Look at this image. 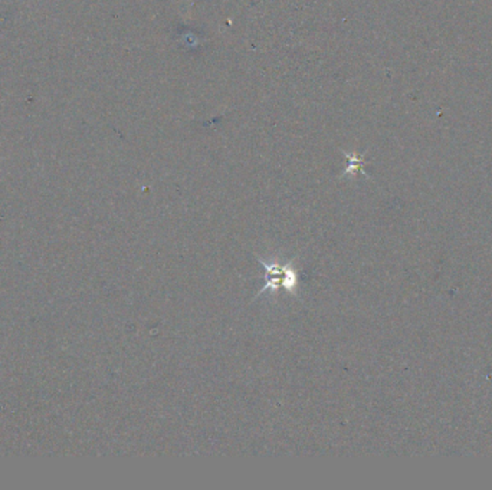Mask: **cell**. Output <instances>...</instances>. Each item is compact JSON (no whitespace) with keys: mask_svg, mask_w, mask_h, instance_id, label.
Listing matches in <instances>:
<instances>
[{"mask_svg":"<svg viewBox=\"0 0 492 490\" xmlns=\"http://www.w3.org/2000/svg\"><path fill=\"white\" fill-rule=\"evenodd\" d=\"M256 260L265 269V276H264L265 285L256 293L253 299L260 298L267 292H270L271 295H277V292L279 289L289 293L291 297H295V298L300 297L301 279H300V269L297 266V262H295V259H291L288 262H281L278 257L265 259L262 256H256Z\"/></svg>","mask_w":492,"mask_h":490,"instance_id":"6da1fadb","label":"cell"},{"mask_svg":"<svg viewBox=\"0 0 492 490\" xmlns=\"http://www.w3.org/2000/svg\"><path fill=\"white\" fill-rule=\"evenodd\" d=\"M350 162H351V165L348 166V170H347V173L350 172V173H354L355 170H358V169H362V165H363V160L362 158H357V160H354V158H350Z\"/></svg>","mask_w":492,"mask_h":490,"instance_id":"7a4b0ae2","label":"cell"}]
</instances>
